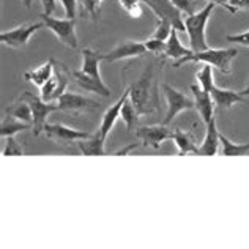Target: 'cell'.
I'll list each match as a JSON object with an SVG mask.
<instances>
[{
    "label": "cell",
    "instance_id": "obj_1",
    "mask_svg": "<svg viewBox=\"0 0 249 249\" xmlns=\"http://www.w3.org/2000/svg\"><path fill=\"white\" fill-rule=\"evenodd\" d=\"M101 60H103V54L87 48L82 51V68L71 71V73H73V79L77 82L81 89L90 91V93H96L103 98H109L110 90L103 82L100 73Z\"/></svg>",
    "mask_w": 249,
    "mask_h": 249
},
{
    "label": "cell",
    "instance_id": "obj_2",
    "mask_svg": "<svg viewBox=\"0 0 249 249\" xmlns=\"http://www.w3.org/2000/svg\"><path fill=\"white\" fill-rule=\"evenodd\" d=\"M153 65L142 73V76L134 84L129 85V100L133 101L136 109L141 115H150L160 110L158 106V90H156L155 77H153Z\"/></svg>",
    "mask_w": 249,
    "mask_h": 249
},
{
    "label": "cell",
    "instance_id": "obj_3",
    "mask_svg": "<svg viewBox=\"0 0 249 249\" xmlns=\"http://www.w3.org/2000/svg\"><path fill=\"white\" fill-rule=\"evenodd\" d=\"M237 55H238V51L235 48H229V49L208 48L205 51L193 52V54H189L188 57L175 62L174 67L178 68L181 65L189 63V62H200V63H208V65H212V67L218 68L222 74H231L232 73V60Z\"/></svg>",
    "mask_w": 249,
    "mask_h": 249
},
{
    "label": "cell",
    "instance_id": "obj_4",
    "mask_svg": "<svg viewBox=\"0 0 249 249\" xmlns=\"http://www.w3.org/2000/svg\"><path fill=\"white\" fill-rule=\"evenodd\" d=\"M214 6L216 5L213 2H210L200 11L188 15L185 18V27H186V34L189 38V46H191V49L194 52L208 49V44L205 40V29H207V22L210 19V15H212V11L214 10Z\"/></svg>",
    "mask_w": 249,
    "mask_h": 249
},
{
    "label": "cell",
    "instance_id": "obj_5",
    "mask_svg": "<svg viewBox=\"0 0 249 249\" xmlns=\"http://www.w3.org/2000/svg\"><path fill=\"white\" fill-rule=\"evenodd\" d=\"M71 76H73V73H71L63 63L57 62L54 58V73H52L51 79L41 87L43 100L46 103L58 101V98H60L65 93V90H67V85L70 82Z\"/></svg>",
    "mask_w": 249,
    "mask_h": 249
},
{
    "label": "cell",
    "instance_id": "obj_6",
    "mask_svg": "<svg viewBox=\"0 0 249 249\" xmlns=\"http://www.w3.org/2000/svg\"><path fill=\"white\" fill-rule=\"evenodd\" d=\"M41 21L46 29H49L57 36V40L67 48H77V35H76V21L74 19H57L51 15H41Z\"/></svg>",
    "mask_w": 249,
    "mask_h": 249
},
{
    "label": "cell",
    "instance_id": "obj_7",
    "mask_svg": "<svg viewBox=\"0 0 249 249\" xmlns=\"http://www.w3.org/2000/svg\"><path fill=\"white\" fill-rule=\"evenodd\" d=\"M22 100H25L29 103V106L32 109V117H34V134L40 136L44 131V124H46V119L48 115L58 110V104H52V103H46L43 98L36 96L32 91H25V93L21 95Z\"/></svg>",
    "mask_w": 249,
    "mask_h": 249
},
{
    "label": "cell",
    "instance_id": "obj_8",
    "mask_svg": "<svg viewBox=\"0 0 249 249\" xmlns=\"http://www.w3.org/2000/svg\"><path fill=\"white\" fill-rule=\"evenodd\" d=\"M43 27H46L43 21L18 25V27L11 29V30L2 32V34H0V43L8 46V48H13V49H22L27 46L30 36Z\"/></svg>",
    "mask_w": 249,
    "mask_h": 249
},
{
    "label": "cell",
    "instance_id": "obj_9",
    "mask_svg": "<svg viewBox=\"0 0 249 249\" xmlns=\"http://www.w3.org/2000/svg\"><path fill=\"white\" fill-rule=\"evenodd\" d=\"M161 89L164 91L166 101H167V112H166V117H164V120H162V123L169 126L181 110H188V109L194 107V100H191V98L186 96L185 93H181V91H178L177 89L170 87L169 84H162Z\"/></svg>",
    "mask_w": 249,
    "mask_h": 249
},
{
    "label": "cell",
    "instance_id": "obj_10",
    "mask_svg": "<svg viewBox=\"0 0 249 249\" xmlns=\"http://www.w3.org/2000/svg\"><path fill=\"white\" fill-rule=\"evenodd\" d=\"M142 2H145L160 19H167L174 29L186 32L185 19H181V11L172 3V0H142Z\"/></svg>",
    "mask_w": 249,
    "mask_h": 249
},
{
    "label": "cell",
    "instance_id": "obj_11",
    "mask_svg": "<svg viewBox=\"0 0 249 249\" xmlns=\"http://www.w3.org/2000/svg\"><path fill=\"white\" fill-rule=\"evenodd\" d=\"M148 52L145 43L141 41H131V40H124L119 46H115L112 51H109L107 54H103V60L114 63V62H120L124 58H136V57H143Z\"/></svg>",
    "mask_w": 249,
    "mask_h": 249
},
{
    "label": "cell",
    "instance_id": "obj_12",
    "mask_svg": "<svg viewBox=\"0 0 249 249\" xmlns=\"http://www.w3.org/2000/svg\"><path fill=\"white\" fill-rule=\"evenodd\" d=\"M98 107H100V103L98 101L87 96L77 95V93H70V91H65V93L58 98V109L68 110V112H73V114L91 112V110H96Z\"/></svg>",
    "mask_w": 249,
    "mask_h": 249
},
{
    "label": "cell",
    "instance_id": "obj_13",
    "mask_svg": "<svg viewBox=\"0 0 249 249\" xmlns=\"http://www.w3.org/2000/svg\"><path fill=\"white\" fill-rule=\"evenodd\" d=\"M174 131H170L167 128V124L161 123V124H155V126H141L136 131V137L145 147H153V148H160V145L167 139H172Z\"/></svg>",
    "mask_w": 249,
    "mask_h": 249
},
{
    "label": "cell",
    "instance_id": "obj_14",
    "mask_svg": "<svg viewBox=\"0 0 249 249\" xmlns=\"http://www.w3.org/2000/svg\"><path fill=\"white\" fill-rule=\"evenodd\" d=\"M44 133L46 137L54 142H60V143H71V142H77L79 139H87L91 134L90 133H84V131L65 126L62 123H46L44 124Z\"/></svg>",
    "mask_w": 249,
    "mask_h": 249
},
{
    "label": "cell",
    "instance_id": "obj_15",
    "mask_svg": "<svg viewBox=\"0 0 249 249\" xmlns=\"http://www.w3.org/2000/svg\"><path fill=\"white\" fill-rule=\"evenodd\" d=\"M191 91L194 95V109L199 112L202 120L208 123L214 117V110H213L214 103H213L212 93L204 90L200 85H191Z\"/></svg>",
    "mask_w": 249,
    "mask_h": 249
},
{
    "label": "cell",
    "instance_id": "obj_16",
    "mask_svg": "<svg viewBox=\"0 0 249 249\" xmlns=\"http://www.w3.org/2000/svg\"><path fill=\"white\" fill-rule=\"evenodd\" d=\"M128 96H129V89L124 90V93L122 95V98L119 101H117L114 106H110L106 112H104L103 115V119H101V124H100V134L103 136V139H107V136L110 133V129L114 128V124L115 122L119 120V117H120V112H122V107H123V104L124 101L128 100Z\"/></svg>",
    "mask_w": 249,
    "mask_h": 249
},
{
    "label": "cell",
    "instance_id": "obj_17",
    "mask_svg": "<svg viewBox=\"0 0 249 249\" xmlns=\"http://www.w3.org/2000/svg\"><path fill=\"white\" fill-rule=\"evenodd\" d=\"M221 145L219 142V131L216 126V117L207 123V134L205 139L202 142V145L197 150V155L200 156H214L218 155V148Z\"/></svg>",
    "mask_w": 249,
    "mask_h": 249
},
{
    "label": "cell",
    "instance_id": "obj_18",
    "mask_svg": "<svg viewBox=\"0 0 249 249\" xmlns=\"http://www.w3.org/2000/svg\"><path fill=\"white\" fill-rule=\"evenodd\" d=\"M212 98L213 103L218 110H226L231 109L233 104L237 103H243L245 96L240 93V91H233V90H227V89H219L218 85H214L212 90Z\"/></svg>",
    "mask_w": 249,
    "mask_h": 249
},
{
    "label": "cell",
    "instance_id": "obj_19",
    "mask_svg": "<svg viewBox=\"0 0 249 249\" xmlns=\"http://www.w3.org/2000/svg\"><path fill=\"white\" fill-rule=\"evenodd\" d=\"M193 49H188L185 48L180 40H178V30L177 29H172L170 32V36L166 40V51H164V58H174L175 62L181 60V58L188 57L189 54H193Z\"/></svg>",
    "mask_w": 249,
    "mask_h": 249
},
{
    "label": "cell",
    "instance_id": "obj_20",
    "mask_svg": "<svg viewBox=\"0 0 249 249\" xmlns=\"http://www.w3.org/2000/svg\"><path fill=\"white\" fill-rule=\"evenodd\" d=\"M104 143H106V139H103L100 131H96L95 134H91L87 139L77 141V147L81 148L82 155L85 156H103V155H106Z\"/></svg>",
    "mask_w": 249,
    "mask_h": 249
},
{
    "label": "cell",
    "instance_id": "obj_21",
    "mask_svg": "<svg viewBox=\"0 0 249 249\" xmlns=\"http://www.w3.org/2000/svg\"><path fill=\"white\" fill-rule=\"evenodd\" d=\"M172 139L175 141L177 147H178L180 156H185L188 153H197L199 147L196 145V139H194V134L191 131H183L180 128H177L174 131Z\"/></svg>",
    "mask_w": 249,
    "mask_h": 249
},
{
    "label": "cell",
    "instance_id": "obj_22",
    "mask_svg": "<svg viewBox=\"0 0 249 249\" xmlns=\"http://www.w3.org/2000/svg\"><path fill=\"white\" fill-rule=\"evenodd\" d=\"M52 73H54V58H49V60L43 63L40 68L27 71V73L24 74V77H25V81L35 84L36 87L41 89L43 85L51 79Z\"/></svg>",
    "mask_w": 249,
    "mask_h": 249
},
{
    "label": "cell",
    "instance_id": "obj_23",
    "mask_svg": "<svg viewBox=\"0 0 249 249\" xmlns=\"http://www.w3.org/2000/svg\"><path fill=\"white\" fill-rule=\"evenodd\" d=\"M6 115L13 117V119H16L19 122H24V123H30L34 124V117H32V109L29 106V103L22 100V98H19L15 103L11 104L5 109Z\"/></svg>",
    "mask_w": 249,
    "mask_h": 249
},
{
    "label": "cell",
    "instance_id": "obj_24",
    "mask_svg": "<svg viewBox=\"0 0 249 249\" xmlns=\"http://www.w3.org/2000/svg\"><path fill=\"white\" fill-rule=\"evenodd\" d=\"M219 142L222 145L221 155H224V156H245L249 152V142L248 143H233L231 139H227V137L221 133H219Z\"/></svg>",
    "mask_w": 249,
    "mask_h": 249
},
{
    "label": "cell",
    "instance_id": "obj_25",
    "mask_svg": "<svg viewBox=\"0 0 249 249\" xmlns=\"http://www.w3.org/2000/svg\"><path fill=\"white\" fill-rule=\"evenodd\" d=\"M29 128H34V124L30 123H24V122H19L13 117H6V119L2 122V126H0V136L6 139L10 136H15L16 133H21V131H25Z\"/></svg>",
    "mask_w": 249,
    "mask_h": 249
},
{
    "label": "cell",
    "instance_id": "obj_26",
    "mask_svg": "<svg viewBox=\"0 0 249 249\" xmlns=\"http://www.w3.org/2000/svg\"><path fill=\"white\" fill-rule=\"evenodd\" d=\"M139 115H141L139 110L136 109L133 101H131L129 96H128V100L124 101L123 107H122V112H120V117H122V120L124 122V124H126L128 131H133V128L137 124V120H139Z\"/></svg>",
    "mask_w": 249,
    "mask_h": 249
},
{
    "label": "cell",
    "instance_id": "obj_27",
    "mask_svg": "<svg viewBox=\"0 0 249 249\" xmlns=\"http://www.w3.org/2000/svg\"><path fill=\"white\" fill-rule=\"evenodd\" d=\"M197 81H199V85H200L202 89L212 93V90L214 87V82H213V67H212V65L205 63L204 67H202L197 71Z\"/></svg>",
    "mask_w": 249,
    "mask_h": 249
},
{
    "label": "cell",
    "instance_id": "obj_28",
    "mask_svg": "<svg viewBox=\"0 0 249 249\" xmlns=\"http://www.w3.org/2000/svg\"><path fill=\"white\" fill-rule=\"evenodd\" d=\"M172 24H170L167 19H160L158 25H156V30L152 34L150 38H155V40H161V41H166L167 38L170 36V32H172Z\"/></svg>",
    "mask_w": 249,
    "mask_h": 249
},
{
    "label": "cell",
    "instance_id": "obj_29",
    "mask_svg": "<svg viewBox=\"0 0 249 249\" xmlns=\"http://www.w3.org/2000/svg\"><path fill=\"white\" fill-rule=\"evenodd\" d=\"M120 6L128 13L131 18H141L142 16V6L141 0H119Z\"/></svg>",
    "mask_w": 249,
    "mask_h": 249
},
{
    "label": "cell",
    "instance_id": "obj_30",
    "mask_svg": "<svg viewBox=\"0 0 249 249\" xmlns=\"http://www.w3.org/2000/svg\"><path fill=\"white\" fill-rule=\"evenodd\" d=\"M22 155H24V150L21 147V143H19L13 136H10L8 141H6V145L3 148V156H22Z\"/></svg>",
    "mask_w": 249,
    "mask_h": 249
},
{
    "label": "cell",
    "instance_id": "obj_31",
    "mask_svg": "<svg viewBox=\"0 0 249 249\" xmlns=\"http://www.w3.org/2000/svg\"><path fill=\"white\" fill-rule=\"evenodd\" d=\"M145 46L148 52H153L155 55H164V51H166V41H161V40H155V38H148L145 41Z\"/></svg>",
    "mask_w": 249,
    "mask_h": 249
},
{
    "label": "cell",
    "instance_id": "obj_32",
    "mask_svg": "<svg viewBox=\"0 0 249 249\" xmlns=\"http://www.w3.org/2000/svg\"><path fill=\"white\" fill-rule=\"evenodd\" d=\"M81 5V10L85 11L87 15H90L91 19H98V15H100V10L96 8L95 0H77Z\"/></svg>",
    "mask_w": 249,
    "mask_h": 249
},
{
    "label": "cell",
    "instance_id": "obj_33",
    "mask_svg": "<svg viewBox=\"0 0 249 249\" xmlns=\"http://www.w3.org/2000/svg\"><path fill=\"white\" fill-rule=\"evenodd\" d=\"M172 3L178 8L181 13H186V15H193L194 8H196V2L194 0H172Z\"/></svg>",
    "mask_w": 249,
    "mask_h": 249
},
{
    "label": "cell",
    "instance_id": "obj_34",
    "mask_svg": "<svg viewBox=\"0 0 249 249\" xmlns=\"http://www.w3.org/2000/svg\"><path fill=\"white\" fill-rule=\"evenodd\" d=\"M226 40L229 43H235V44H241V46H248L249 48V30L243 32V34H237V35H227Z\"/></svg>",
    "mask_w": 249,
    "mask_h": 249
},
{
    "label": "cell",
    "instance_id": "obj_35",
    "mask_svg": "<svg viewBox=\"0 0 249 249\" xmlns=\"http://www.w3.org/2000/svg\"><path fill=\"white\" fill-rule=\"evenodd\" d=\"M63 8H65V16L68 19H74L76 18V6H77V0H60Z\"/></svg>",
    "mask_w": 249,
    "mask_h": 249
},
{
    "label": "cell",
    "instance_id": "obj_36",
    "mask_svg": "<svg viewBox=\"0 0 249 249\" xmlns=\"http://www.w3.org/2000/svg\"><path fill=\"white\" fill-rule=\"evenodd\" d=\"M229 3L235 10H249V0H229Z\"/></svg>",
    "mask_w": 249,
    "mask_h": 249
},
{
    "label": "cell",
    "instance_id": "obj_37",
    "mask_svg": "<svg viewBox=\"0 0 249 249\" xmlns=\"http://www.w3.org/2000/svg\"><path fill=\"white\" fill-rule=\"evenodd\" d=\"M43 5V15H52L55 10V0H41Z\"/></svg>",
    "mask_w": 249,
    "mask_h": 249
},
{
    "label": "cell",
    "instance_id": "obj_38",
    "mask_svg": "<svg viewBox=\"0 0 249 249\" xmlns=\"http://www.w3.org/2000/svg\"><path fill=\"white\" fill-rule=\"evenodd\" d=\"M134 148H137V143H129V145H126V147H123V148H120V150H117V152L114 153L115 156H124V155H128L129 152H133Z\"/></svg>",
    "mask_w": 249,
    "mask_h": 249
},
{
    "label": "cell",
    "instance_id": "obj_39",
    "mask_svg": "<svg viewBox=\"0 0 249 249\" xmlns=\"http://www.w3.org/2000/svg\"><path fill=\"white\" fill-rule=\"evenodd\" d=\"M208 2H213L214 5H222L229 13H232V15H235V13H237V11H235V10L232 8V6H231V3H229V0H208Z\"/></svg>",
    "mask_w": 249,
    "mask_h": 249
},
{
    "label": "cell",
    "instance_id": "obj_40",
    "mask_svg": "<svg viewBox=\"0 0 249 249\" xmlns=\"http://www.w3.org/2000/svg\"><path fill=\"white\" fill-rule=\"evenodd\" d=\"M240 93H241V95H243L245 98H248V96H249V84L246 85V87H245L243 90H240Z\"/></svg>",
    "mask_w": 249,
    "mask_h": 249
},
{
    "label": "cell",
    "instance_id": "obj_41",
    "mask_svg": "<svg viewBox=\"0 0 249 249\" xmlns=\"http://www.w3.org/2000/svg\"><path fill=\"white\" fill-rule=\"evenodd\" d=\"M103 2H104V0H95V5H96V8H98V10H100V8H101V5H103Z\"/></svg>",
    "mask_w": 249,
    "mask_h": 249
},
{
    "label": "cell",
    "instance_id": "obj_42",
    "mask_svg": "<svg viewBox=\"0 0 249 249\" xmlns=\"http://www.w3.org/2000/svg\"><path fill=\"white\" fill-rule=\"evenodd\" d=\"M22 2H24L25 6H27V8H30V6H32V2H34V0H22Z\"/></svg>",
    "mask_w": 249,
    "mask_h": 249
}]
</instances>
